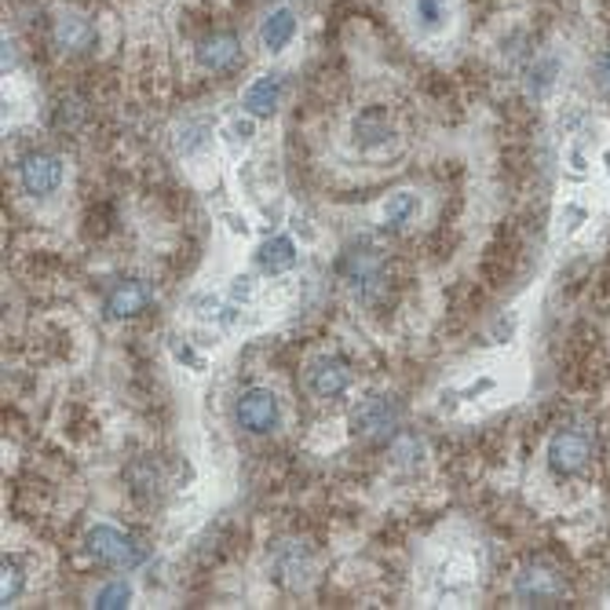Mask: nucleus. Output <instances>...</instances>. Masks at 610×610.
<instances>
[{"mask_svg": "<svg viewBox=\"0 0 610 610\" xmlns=\"http://www.w3.org/2000/svg\"><path fill=\"white\" fill-rule=\"evenodd\" d=\"M85 548H88V556L96 559V563L114 567V571H136V567L147 559L144 548L132 541L128 534H121L117 526H110V523L91 526V531L85 534Z\"/></svg>", "mask_w": 610, "mask_h": 610, "instance_id": "f257e3e1", "label": "nucleus"}, {"mask_svg": "<svg viewBox=\"0 0 610 610\" xmlns=\"http://www.w3.org/2000/svg\"><path fill=\"white\" fill-rule=\"evenodd\" d=\"M399 424H402V406L388 399V395H373V399H365L359 410L351 413V432L370 443L395 439Z\"/></svg>", "mask_w": 610, "mask_h": 610, "instance_id": "f03ea898", "label": "nucleus"}, {"mask_svg": "<svg viewBox=\"0 0 610 610\" xmlns=\"http://www.w3.org/2000/svg\"><path fill=\"white\" fill-rule=\"evenodd\" d=\"M66 179V165L59 154H48V150H34L18 161V183L29 198H52Z\"/></svg>", "mask_w": 610, "mask_h": 610, "instance_id": "7ed1b4c3", "label": "nucleus"}, {"mask_svg": "<svg viewBox=\"0 0 610 610\" xmlns=\"http://www.w3.org/2000/svg\"><path fill=\"white\" fill-rule=\"evenodd\" d=\"M234 416H238V428H246L249 435H271L282 424L278 395H274L271 388L241 391L238 406H234Z\"/></svg>", "mask_w": 610, "mask_h": 610, "instance_id": "20e7f679", "label": "nucleus"}, {"mask_svg": "<svg viewBox=\"0 0 610 610\" xmlns=\"http://www.w3.org/2000/svg\"><path fill=\"white\" fill-rule=\"evenodd\" d=\"M340 274H344V282L354 289V292H370V289H377L381 286V278H384V260H381V252L373 249V246H365V241H359V246H348L344 249V257H340Z\"/></svg>", "mask_w": 610, "mask_h": 610, "instance_id": "39448f33", "label": "nucleus"}, {"mask_svg": "<svg viewBox=\"0 0 610 610\" xmlns=\"http://www.w3.org/2000/svg\"><path fill=\"white\" fill-rule=\"evenodd\" d=\"M512 593L523 607H556L559 599L567 596V585L556 571H545V567H526V571H520V577H515Z\"/></svg>", "mask_w": 610, "mask_h": 610, "instance_id": "423d86ee", "label": "nucleus"}, {"mask_svg": "<svg viewBox=\"0 0 610 610\" xmlns=\"http://www.w3.org/2000/svg\"><path fill=\"white\" fill-rule=\"evenodd\" d=\"M303 381H308V391L314 395V399H340L344 391L351 388V370L348 362L337 359V354H319L308 373H303Z\"/></svg>", "mask_w": 610, "mask_h": 610, "instance_id": "0eeeda50", "label": "nucleus"}, {"mask_svg": "<svg viewBox=\"0 0 610 610\" xmlns=\"http://www.w3.org/2000/svg\"><path fill=\"white\" fill-rule=\"evenodd\" d=\"M548 468L556 475H574L588 464V435L577 428H559L552 432V439L545 446Z\"/></svg>", "mask_w": 610, "mask_h": 610, "instance_id": "6e6552de", "label": "nucleus"}, {"mask_svg": "<svg viewBox=\"0 0 610 610\" xmlns=\"http://www.w3.org/2000/svg\"><path fill=\"white\" fill-rule=\"evenodd\" d=\"M150 300H154V292H150L144 282H121L107 292V319L110 322H121V319H136V314H144L150 308Z\"/></svg>", "mask_w": 610, "mask_h": 610, "instance_id": "1a4fd4ad", "label": "nucleus"}, {"mask_svg": "<svg viewBox=\"0 0 610 610\" xmlns=\"http://www.w3.org/2000/svg\"><path fill=\"white\" fill-rule=\"evenodd\" d=\"M201 70H212V74H227V70L238 66L241 59V40L234 34H212L195 48Z\"/></svg>", "mask_w": 610, "mask_h": 610, "instance_id": "9d476101", "label": "nucleus"}, {"mask_svg": "<svg viewBox=\"0 0 610 610\" xmlns=\"http://www.w3.org/2000/svg\"><path fill=\"white\" fill-rule=\"evenodd\" d=\"M91 40H96V29H91V23H88L85 15L63 12V15L55 18V26H52V45L59 48V52H70V55L88 52Z\"/></svg>", "mask_w": 610, "mask_h": 610, "instance_id": "9b49d317", "label": "nucleus"}, {"mask_svg": "<svg viewBox=\"0 0 610 610\" xmlns=\"http://www.w3.org/2000/svg\"><path fill=\"white\" fill-rule=\"evenodd\" d=\"M297 12L292 8H274V12H267V18H263V26H260V40H263V48H267L271 55H278V52H286V48L297 40Z\"/></svg>", "mask_w": 610, "mask_h": 610, "instance_id": "f8f14e48", "label": "nucleus"}, {"mask_svg": "<svg viewBox=\"0 0 610 610\" xmlns=\"http://www.w3.org/2000/svg\"><path fill=\"white\" fill-rule=\"evenodd\" d=\"M282 103V77L278 74H260L241 96V107L252 117H271Z\"/></svg>", "mask_w": 610, "mask_h": 610, "instance_id": "ddd939ff", "label": "nucleus"}, {"mask_svg": "<svg viewBox=\"0 0 610 610\" xmlns=\"http://www.w3.org/2000/svg\"><path fill=\"white\" fill-rule=\"evenodd\" d=\"M257 260H260V267L267 274H286V271L297 267V260H300L297 241H292L289 234H274V238H267L260 246Z\"/></svg>", "mask_w": 610, "mask_h": 610, "instance_id": "4468645a", "label": "nucleus"}, {"mask_svg": "<svg viewBox=\"0 0 610 610\" xmlns=\"http://www.w3.org/2000/svg\"><path fill=\"white\" fill-rule=\"evenodd\" d=\"M588 223H593V206L582 198H567L556 212V238L571 241L588 227Z\"/></svg>", "mask_w": 610, "mask_h": 610, "instance_id": "2eb2a0df", "label": "nucleus"}, {"mask_svg": "<svg viewBox=\"0 0 610 610\" xmlns=\"http://www.w3.org/2000/svg\"><path fill=\"white\" fill-rule=\"evenodd\" d=\"M351 128H354V144H359V150H373V147L391 144V125H388V117H384L381 110L359 114Z\"/></svg>", "mask_w": 610, "mask_h": 610, "instance_id": "dca6fc26", "label": "nucleus"}, {"mask_svg": "<svg viewBox=\"0 0 610 610\" xmlns=\"http://www.w3.org/2000/svg\"><path fill=\"white\" fill-rule=\"evenodd\" d=\"M274 571L286 577L289 585H300L303 574H308V548L300 541H282L278 552H274Z\"/></svg>", "mask_w": 610, "mask_h": 610, "instance_id": "f3484780", "label": "nucleus"}, {"mask_svg": "<svg viewBox=\"0 0 610 610\" xmlns=\"http://www.w3.org/2000/svg\"><path fill=\"white\" fill-rule=\"evenodd\" d=\"M416 212H421V198H416L413 190H395V195L384 201L381 216L388 227H406V223L416 220Z\"/></svg>", "mask_w": 610, "mask_h": 610, "instance_id": "a211bd4d", "label": "nucleus"}, {"mask_svg": "<svg viewBox=\"0 0 610 610\" xmlns=\"http://www.w3.org/2000/svg\"><path fill=\"white\" fill-rule=\"evenodd\" d=\"M4 585H0V603L4 607H12L18 596H23V588H26V571H23V563H18L15 556H4Z\"/></svg>", "mask_w": 610, "mask_h": 610, "instance_id": "6ab92c4d", "label": "nucleus"}, {"mask_svg": "<svg viewBox=\"0 0 610 610\" xmlns=\"http://www.w3.org/2000/svg\"><path fill=\"white\" fill-rule=\"evenodd\" d=\"M223 144H227L231 150H241L252 144V136H257V125H252V114L249 117H231L227 125L220 128Z\"/></svg>", "mask_w": 610, "mask_h": 610, "instance_id": "aec40b11", "label": "nucleus"}, {"mask_svg": "<svg viewBox=\"0 0 610 610\" xmlns=\"http://www.w3.org/2000/svg\"><path fill=\"white\" fill-rule=\"evenodd\" d=\"M413 15L416 23H421L424 29H443L446 18H450V12H446V0H413Z\"/></svg>", "mask_w": 610, "mask_h": 610, "instance_id": "412c9836", "label": "nucleus"}, {"mask_svg": "<svg viewBox=\"0 0 610 610\" xmlns=\"http://www.w3.org/2000/svg\"><path fill=\"white\" fill-rule=\"evenodd\" d=\"M132 603V585L128 582H107L96 593V607L99 610H121Z\"/></svg>", "mask_w": 610, "mask_h": 610, "instance_id": "4be33fe9", "label": "nucleus"}, {"mask_svg": "<svg viewBox=\"0 0 610 610\" xmlns=\"http://www.w3.org/2000/svg\"><path fill=\"white\" fill-rule=\"evenodd\" d=\"M391 457H395L399 464H421L424 443L416 439V435H399V439L391 443Z\"/></svg>", "mask_w": 610, "mask_h": 610, "instance_id": "5701e85b", "label": "nucleus"}, {"mask_svg": "<svg viewBox=\"0 0 610 610\" xmlns=\"http://www.w3.org/2000/svg\"><path fill=\"white\" fill-rule=\"evenodd\" d=\"M252 297V278L249 274H238V278L231 282V300L238 303V300H249Z\"/></svg>", "mask_w": 610, "mask_h": 610, "instance_id": "b1692460", "label": "nucleus"}, {"mask_svg": "<svg viewBox=\"0 0 610 610\" xmlns=\"http://www.w3.org/2000/svg\"><path fill=\"white\" fill-rule=\"evenodd\" d=\"M596 80H599V88H603L607 96H610V52H607L603 59H599V66H596Z\"/></svg>", "mask_w": 610, "mask_h": 610, "instance_id": "393cba45", "label": "nucleus"}, {"mask_svg": "<svg viewBox=\"0 0 610 610\" xmlns=\"http://www.w3.org/2000/svg\"><path fill=\"white\" fill-rule=\"evenodd\" d=\"M176 359H179V362H190V365H195V370H201V359H198L195 351L187 348V344H183V348H179V344H176Z\"/></svg>", "mask_w": 610, "mask_h": 610, "instance_id": "a878e982", "label": "nucleus"}]
</instances>
